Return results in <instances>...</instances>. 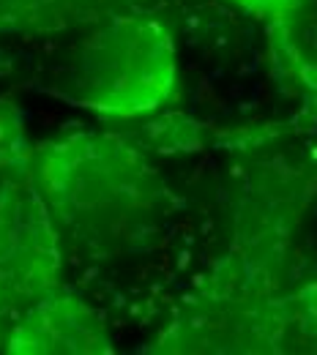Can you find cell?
Wrapping results in <instances>:
<instances>
[{
  "mask_svg": "<svg viewBox=\"0 0 317 355\" xmlns=\"http://www.w3.org/2000/svg\"><path fill=\"white\" fill-rule=\"evenodd\" d=\"M36 178L60 241L85 257L191 266L181 194L145 132L36 142Z\"/></svg>",
  "mask_w": 317,
  "mask_h": 355,
  "instance_id": "cell-1",
  "label": "cell"
},
{
  "mask_svg": "<svg viewBox=\"0 0 317 355\" xmlns=\"http://www.w3.org/2000/svg\"><path fill=\"white\" fill-rule=\"evenodd\" d=\"M52 39L42 90L71 107L132 121L175 96V39L137 0Z\"/></svg>",
  "mask_w": 317,
  "mask_h": 355,
  "instance_id": "cell-2",
  "label": "cell"
},
{
  "mask_svg": "<svg viewBox=\"0 0 317 355\" xmlns=\"http://www.w3.org/2000/svg\"><path fill=\"white\" fill-rule=\"evenodd\" d=\"M63 241L49 214L39 178L36 142L11 96H0V334L63 290ZM3 350V345H0Z\"/></svg>",
  "mask_w": 317,
  "mask_h": 355,
  "instance_id": "cell-3",
  "label": "cell"
},
{
  "mask_svg": "<svg viewBox=\"0 0 317 355\" xmlns=\"http://www.w3.org/2000/svg\"><path fill=\"white\" fill-rule=\"evenodd\" d=\"M191 345L197 353H317V279L271 295L200 304Z\"/></svg>",
  "mask_w": 317,
  "mask_h": 355,
  "instance_id": "cell-4",
  "label": "cell"
},
{
  "mask_svg": "<svg viewBox=\"0 0 317 355\" xmlns=\"http://www.w3.org/2000/svg\"><path fill=\"white\" fill-rule=\"evenodd\" d=\"M6 355H110L107 320L66 287L25 309L6 331Z\"/></svg>",
  "mask_w": 317,
  "mask_h": 355,
  "instance_id": "cell-5",
  "label": "cell"
},
{
  "mask_svg": "<svg viewBox=\"0 0 317 355\" xmlns=\"http://www.w3.org/2000/svg\"><path fill=\"white\" fill-rule=\"evenodd\" d=\"M129 0H0V36L52 39L101 19Z\"/></svg>",
  "mask_w": 317,
  "mask_h": 355,
  "instance_id": "cell-6",
  "label": "cell"
},
{
  "mask_svg": "<svg viewBox=\"0 0 317 355\" xmlns=\"http://www.w3.org/2000/svg\"><path fill=\"white\" fill-rule=\"evenodd\" d=\"M273 63L307 101H317V0H298Z\"/></svg>",
  "mask_w": 317,
  "mask_h": 355,
  "instance_id": "cell-7",
  "label": "cell"
},
{
  "mask_svg": "<svg viewBox=\"0 0 317 355\" xmlns=\"http://www.w3.org/2000/svg\"><path fill=\"white\" fill-rule=\"evenodd\" d=\"M230 3L266 25L268 44L276 55L284 44V36H287V28H290V19H293L298 0H230Z\"/></svg>",
  "mask_w": 317,
  "mask_h": 355,
  "instance_id": "cell-8",
  "label": "cell"
},
{
  "mask_svg": "<svg viewBox=\"0 0 317 355\" xmlns=\"http://www.w3.org/2000/svg\"><path fill=\"white\" fill-rule=\"evenodd\" d=\"M0 345H3V334H0Z\"/></svg>",
  "mask_w": 317,
  "mask_h": 355,
  "instance_id": "cell-9",
  "label": "cell"
}]
</instances>
